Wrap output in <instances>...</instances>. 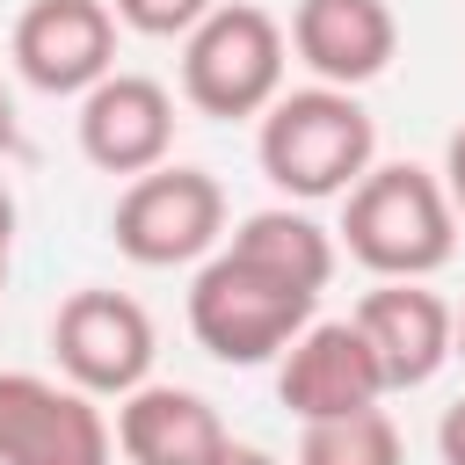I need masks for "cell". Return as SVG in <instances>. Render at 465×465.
<instances>
[{"mask_svg":"<svg viewBox=\"0 0 465 465\" xmlns=\"http://www.w3.org/2000/svg\"><path fill=\"white\" fill-rule=\"evenodd\" d=\"M254 160L283 196L327 203V196H349L378 167V124L356 102V87L312 80V87H291V94H276L262 109Z\"/></svg>","mask_w":465,"mask_h":465,"instance_id":"6da1fadb","label":"cell"},{"mask_svg":"<svg viewBox=\"0 0 465 465\" xmlns=\"http://www.w3.org/2000/svg\"><path fill=\"white\" fill-rule=\"evenodd\" d=\"M341 247L371 276H436L458 254V211H450L443 174H429L414 160L371 167L341 196Z\"/></svg>","mask_w":465,"mask_h":465,"instance_id":"7a4b0ae2","label":"cell"},{"mask_svg":"<svg viewBox=\"0 0 465 465\" xmlns=\"http://www.w3.org/2000/svg\"><path fill=\"white\" fill-rule=\"evenodd\" d=\"M283 58H291V29L269 7L218 0L182 36V102L196 116H218V124L262 116L283 94Z\"/></svg>","mask_w":465,"mask_h":465,"instance_id":"3957f363","label":"cell"},{"mask_svg":"<svg viewBox=\"0 0 465 465\" xmlns=\"http://www.w3.org/2000/svg\"><path fill=\"white\" fill-rule=\"evenodd\" d=\"M312 305H320V291H298V283L269 276L262 262L218 247V254L196 269V283H189V334H196L218 363L254 371V363L283 356V349L312 327Z\"/></svg>","mask_w":465,"mask_h":465,"instance_id":"277c9868","label":"cell"},{"mask_svg":"<svg viewBox=\"0 0 465 465\" xmlns=\"http://www.w3.org/2000/svg\"><path fill=\"white\" fill-rule=\"evenodd\" d=\"M109 240L138 269H189L218 254L225 240V189L203 167H153L131 174V189L109 211Z\"/></svg>","mask_w":465,"mask_h":465,"instance_id":"5b68a950","label":"cell"},{"mask_svg":"<svg viewBox=\"0 0 465 465\" xmlns=\"http://www.w3.org/2000/svg\"><path fill=\"white\" fill-rule=\"evenodd\" d=\"M51 356L65 371V385L94 392V400H124L153 378V356H160V334H153V312L131 298V291H109V283H87L58 305L51 320Z\"/></svg>","mask_w":465,"mask_h":465,"instance_id":"8992f818","label":"cell"},{"mask_svg":"<svg viewBox=\"0 0 465 465\" xmlns=\"http://www.w3.org/2000/svg\"><path fill=\"white\" fill-rule=\"evenodd\" d=\"M116 429L102 421L94 392L0 371V465H109Z\"/></svg>","mask_w":465,"mask_h":465,"instance_id":"52a82bcc","label":"cell"},{"mask_svg":"<svg viewBox=\"0 0 465 465\" xmlns=\"http://www.w3.org/2000/svg\"><path fill=\"white\" fill-rule=\"evenodd\" d=\"M15 73L36 94H87L116 73V7L109 0H29L7 36Z\"/></svg>","mask_w":465,"mask_h":465,"instance_id":"ba28073f","label":"cell"},{"mask_svg":"<svg viewBox=\"0 0 465 465\" xmlns=\"http://www.w3.org/2000/svg\"><path fill=\"white\" fill-rule=\"evenodd\" d=\"M392 385H385V363L378 349L363 341L356 320H312L283 363H276V400L298 414V421H334V414H363L378 407Z\"/></svg>","mask_w":465,"mask_h":465,"instance_id":"9c48e42d","label":"cell"},{"mask_svg":"<svg viewBox=\"0 0 465 465\" xmlns=\"http://www.w3.org/2000/svg\"><path fill=\"white\" fill-rule=\"evenodd\" d=\"M349 320H356L363 341L378 349L392 392L429 385V378L450 363V349H458V312H450L421 276H378V291H363Z\"/></svg>","mask_w":465,"mask_h":465,"instance_id":"30bf717a","label":"cell"},{"mask_svg":"<svg viewBox=\"0 0 465 465\" xmlns=\"http://www.w3.org/2000/svg\"><path fill=\"white\" fill-rule=\"evenodd\" d=\"M80 153L102 174H153L174 153V94L145 73H109L80 94Z\"/></svg>","mask_w":465,"mask_h":465,"instance_id":"8fae6325","label":"cell"},{"mask_svg":"<svg viewBox=\"0 0 465 465\" xmlns=\"http://www.w3.org/2000/svg\"><path fill=\"white\" fill-rule=\"evenodd\" d=\"M291 51L327 87H363L392 65L400 22L385 0H298L291 7Z\"/></svg>","mask_w":465,"mask_h":465,"instance_id":"7c38bea8","label":"cell"},{"mask_svg":"<svg viewBox=\"0 0 465 465\" xmlns=\"http://www.w3.org/2000/svg\"><path fill=\"white\" fill-rule=\"evenodd\" d=\"M116 450L131 465H218L232 450L218 407L189 385H138L116 400Z\"/></svg>","mask_w":465,"mask_h":465,"instance_id":"4fadbf2b","label":"cell"},{"mask_svg":"<svg viewBox=\"0 0 465 465\" xmlns=\"http://www.w3.org/2000/svg\"><path fill=\"white\" fill-rule=\"evenodd\" d=\"M225 247L247 254V262H262L269 276H283V283H298V291H327V276H334V232L312 225V218L291 211V203L247 211V218L232 225Z\"/></svg>","mask_w":465,"mask_h":465,"instance_id":"5bb4252c","label":"cell"},{"mask_svg":"<svg viewBox=\"0 0 465 465\" xmlns=\"http://www.w3.org/2000/svg\"><path fill=\"white\" fill-rule=\"evenodd\" d=\"M298 465H407V443H400V429H392L385 407H363V414L305 421Z\"/></svg>","mask_w":465,"mask_h":465,"instance_id":"9a60e30c","label":"cell"},{"mask_svg":"<svg viewBox=\"0 0 465 465\" xmlns=\"http://www.w3.org/2000/svg\"><path fill=\"white\" fill-rule=\"evenodd\" d=\"M218 0H116V22L138 36H189Z\"/></svg>","mask_w":465,"mask_h":465,"instance_id":"2e32d148","label":"cell"},{"mask_svg":"<svg viewBox=\"0 0 465 465\" xmlns=\"http://www.w3.org/2000/svg\"><path fill=\"white\" fill-rule=\"evenodd\" d=\"M443 189H450V211L465 218V124H458L450 145H443Z\"/></svg>","mask_w":465,"mask_h":465,"instance_id":"e0dca14e","label":"cell"},{"mask_svg":"<svg viewBox=\"0 0 465 465\" xmlns=\"http://www.w3.org/2000/svg\"><path fill=\"white\" fill-rule=\"evenodd\" d=\"M436 450H443V465H465V400H458V407H443V429H436Z\"/></svg>","mask_w":465,"mask_h":465,"instance_id":"ac0fdd59","label":"cell"},{"mask_svg":"<svg viewBox=\"0 0 465 465\" xmlns=\"http://www.w3.org/2000/svg\"><path fill=\"white\" fill-rule=\"evenodd\" d=\"M7 262H15V196L0 182V291H7Z\"/></svg>","mask_w":465,"mask_h":465,"instance_id":"d6986e66","label":"cell"},{"mask_svg":"<svg viewBox=\"0 0 465 465\" xmlns=\"http://www.w3.org/2000/svg\"><path fill=\"white\" fill-rule=\"evenodd\" d=\"M15 145H22V116H15V94L0 87V160H7Z\"/></svg>","mask_w":465,"mask_h":465,"instance_id":"ffe728a7","label":"cell"},{"mask_svg":"<svg viewBox=\"0 0 465 465\" xmlns=\"http://www.w3.org/2000/svg\"><path fill=\"white\" fill-rule=\"evenodd\" d=\"M218 465H283V458H269V450H254V443H232Z\"/></svg>","mask_w":465,"mask_h":465,"instance_id":"44dd1931","label":"cell"},{"mask_svg":"<svg viewBox=\"0 0 465 465\" xmlns=\"http://www.w3.org/2000/svg\"><path fill=\"white\" fill-rule=\"evenodd\" d=\"M450 356H465V305H458V349H450Z\"/></svg>","mask_w":465,"mask_h":465,"instance_id":"7402d4cb","label":"cell"}]
</instances>
